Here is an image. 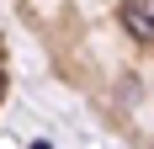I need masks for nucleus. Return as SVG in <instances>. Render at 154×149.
<instances>
[{"label":"nucleus","mask_w":154,"mask_h":149,"mask_svg":"<svg viewBox=\"0 0 154 149\" xmlns=\"http://www.w3.org/2000/svg\"><path fill=\"white\" fill-rule=\"evenodd\" d=\"M122 27L154 43V0H122Z\"/></svg>","instance_id":"obj_1"}]
</instances>
